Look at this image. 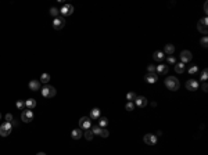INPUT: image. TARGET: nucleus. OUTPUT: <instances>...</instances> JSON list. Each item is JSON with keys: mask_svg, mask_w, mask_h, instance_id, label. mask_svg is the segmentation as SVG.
<instances>
[{"mask_svg": "<svg viewBox=\"0 0 208 155\" xmlns=\"http://www.w3.org/2000/svg\"><path fill=\"white\" fill-rule=\"evenodd\" d=\"M29 89L33 90V92L39 90L40 89V82L39 80H31V82H29Z\"/></svg>", "mask_w": 208, "mask_h": 155, "instance_id": "obj_16", "label": "nucleus"}, {"mask_svg": "<svg viewBox=\"0 0 208 155\" xmlns=\"http://www.w3.org/2000/svg\"><path fill=\"white\" fill-rule=\"evenodd\" d=\"M21 119H22L24 123H29V122H32L33 111L32 109H25V111H22V114H21Z\"/></svg>", "mask_w": 208, "mask_h": 155, "instance_id": "obj_6", "label": "nucleus"}, {"mask_svg": "<svg viewBox=\"0 0 208 155\" xmlns=\"http://www.w3.org/2000/svg\"><path fill=\"white\" fill-rule=\"evenodd\" d=\"M147 98L144 97V96H137L136 97V100H135V104H136L139 108H144L146 105H147Z\"/></svg>", "mask_w": 208, "mask_h": 155, "instance_id": "obj_12", "label": "nucleus"}, {"mask_svg": "<svg viewBox=\"0 0 208 155\" xmlns=\"http://www.w3.org/2000/svg\"><path fill=\"white\" fill-rule=\"evenodd\" d=\"M50 14L54 17V18H57V17H58V14H60V10H58L57 7H51V8H50Z\"/></svg>", "mask_w": 208, "mask_h": 155, "instance_id": "obj_27", "label": "nucleus"}, {"mask_svg": "<svg viewBox=\"0 0 208 155\" xmlns=\"http://www.w3.org/2000/svg\"><path fill=\"white\" fill-rule=\"evenodd\" d=\"M144 79H146L149 83H155V82H157V79H158V76H157V73H155V72H147V73H146V76H144Z\"/></svg>", "mask_w": 208, "mask_h": 155, "instance_id": "obj_13", "label": "nucleus"}, {"mask_svg": "<svg viewBox=\"0 0 208 155\" xmlns=\"http://www.w3.org/2000/svg\"><path fill=\"white\" fill-rule=\"evenodd\" d=\"M25 107H26V109H32L36 107V101L33 100V98H28V100L25 101Z\"/></svg>", "mask_w": 208, "mask_h": 155, "instance_id": "obj_17", "label": "nucleus"}, {"mask_svg": "<svg viewBox=\"0 0 208 155\" xmlns=\"http://www.w3.org/2000/svg\"><path fill=\"white\" fill-rule=\"evenodd\" d=\"M175 71L178 72V73H183L184 72V64L183 62H178L175 65Z\"/></svg>", "mask_w": 208, "mask_h": 155, "instance_id": "obj_23", "label": "nucleus"}, {"mask_svg": "<svg viewBox=\"0 0 208 155\" xmlns=\"http://www.w3.org/2000/svg\"><path fill=\"white\" fill-rule=\"evenodd\" d=\"M100 112H101V111L99 108H93L90 111V116H89V118H90V119H99V118H100Z\"/></svg>", "mask_w": 208, "mask_h": 155, "instance_id": "obj_18", "label": "nucleus"}, {"mask_svg": "<svg viewBox=\"0 0 208 155\" xmlns=\"http://www.w3.org/2000/svg\"><path fill=\"white\" fill-rule=\"evenodd\" d=\"M165 86L168 87L171 92H176L178 89H179V86H180V83H179V80L176 79L175 76H168V78H165Z\"/></svg>", "mask_w": 208, "mask_h": 155, "instance_id": "obj_1", "label": "nucleus"}, {"mask_svg": "<svg viewBox=\"0 0 208 155\" xmlns=\"http://www.w3.org/2000/svg\"><path fill=\"white\" fill-rule=\"evenodd\" d=\"M0 119H1V114H0Z\"/></svg>", "mask_w": 208, "mask_h": 155, "instance_id": "obj_40", "label": "nucleus"}, {"mask_svg": "<svg viewBox=\"0 0 208 155\" xmlns=\"http://www.w3.org/2000/svg\"><path fill=\"white\" fill-rule=\"evenodd\" d=\"M136 97H137V96L133 93V92H129V93L126 94V100H129V102H135Z\"/></svg>", "mask_w": 208, "mask_h": 155, "instance_id": "obj_26", "label": "nucleus"}, {"mask_svg": "<svg viewBox=\"0 0 208 155\" xmlns=\"http://www.w3.org/2000/svg\"><path fill=\"white\" fill-rule=\"evenodd\" d=\"M155 71H157L160 75H165V73L168 72V67H167V65H164V64H161V65H158V67L155 68Z\"/></svg>", "mask_w": 208, "mask_h": 155, "instance_id": "obj_19", "label": "nucleus"}, {"mask_svg": "<svg viewBox=\"0 0 208 155\" xmlns=\"http://www.w3.org/2000/svg\"><path fill=\"white\" fill-rule=\"evenodd\" d=\"M83 136V132H82V129H74L71 132V137L74 140H79L80 137Z\"/></svg>", "mask_w": 208, "mask_h": 155, "instance_id": "obj_15", "label": "nucleus"}, {"mask_svg": "<svg viewBox=\"0 0 208 155\" xmlns=\"http://www.w3.org/2000/svg\"><path fill=\"white\" fill-rule=\"evenodd\" d=\"M192 58H193V54L189 51V50H183V51L180 53V60H182V62H183V64L192 61Z\"/></svg>", "mask_w": 208, "mask_h": 155, "instance_id": "obj_11", "label": "nucleus"}, {"mask_svg": "<svg viewBox=\"0 0 208 155\" xmlns=\"http://www.w3.org/2000/svg\"><path fill=\"white\" fill-rule=\"evenodd\" d=\"M60 13H61V16L64 17H68V16H71L72 13H74V6L72 4H64L63 6V8L60 10Z\"/></svg>", "mask_w": 208, "mask_h": 155, "instance_id": "obj_10", "label": "nucleus"}, {"mask_svg": "<svg viewBox=\"0 0 208 155\" xmlns=\"http://www.w3.org/2000/svg\"><path fill=\"white\" fill-rule=\"evenodd\" d=\"M197 72H199V67H197V65H192V67L189 68V73H190V75H196Z\"/></svg>", "mask_w": 208, "mask_h": 155, "instance_id": "obj_28", "label": "nucleus"}, {"mask_svg": "<svg viewBox=\"0 0 208 155\" xmlns=\"http://www.w3.org/2000/svg\"><path fill=\"white\" fill-rule=\"evenodd\" d=\"M79 126H80V129H83V130L90 129L92 127V119L89 116H82L79 119Z\"/></svg>", "mask_w": 208, "mask_h": 155, "instance_id": "obj_5", "label": "nucleus"}, {"mask_svg": "<svg viewBox=\"0 0 208 155\" xmlns=\"http://www.w3.org/2000/svg\"><path fill=\"white\" fill-rule=\"evenodd\" d=\"M56 94L57 90L56 87H53V86L45 85V87H42V96L46 97V98H53V97H56Z\"/></svg>", "mask_w": 208, "mask_h": 155, "instance_id": "obj_2", "label": "nucleus"}, {"mask_svg": "<svg viewBox=\"0 0 208 155\" xmlns=\"http://www.w3.org/2000/svg\"><path fill=\"white\" fill-rule=\"evenodd\" d=\"M64 26H65L64 17H57V18H54V21H53V28H54V29L60 31V29H63Z\"/></svg>", "mask_w": 208, "mask_h": 155, "instance_id": "obj_7", "label": "nucleus"}, {"mask_svg": "<svg viewBox=\"0 0 208 155\" xmlns=\"http://www.w3.org/2000/svg\"><path fill=\"white\" fill-rule=\"evenodd\" d=\"M176 60L174 58V57H168V64H175Z\"/></svg>", "mask_w": 208, "mask_h": 155, "instance_id": "obj_37", "label": "nucleus"}, {"mask_svg": "<svg viewBox=\"0 0 208 155\" xmlns=\"http://www.w3.org/2000/svg\"><path fill=\"white\" fill-rule=\"evenodd\" d=\"M90 130H92V132H93V134H95V136H100V132H101V127H100V126H99V125H95V126H92V127H90Z\"/></svg>", "mask_w": 208, "mask_h": 155, "instance_id": "obj_24", "label": "nucleus"}, {"mask_svg": "<svg viewBox=\"0 0 208 155\" xmlns=\"http://www.w3.org/2000/svg\"><path fill=\"white\" fill-rule=\"evenodd\" d=\"M155 68H157L155 65H153V64H150V65L147 67V71H149V72H155Z\"/></svg>", "mask_w": 208, "mask_h": 155, "instance_id": "obj_34", "label": "nucleus"}, {"mask_svg": "<svg viewBox=\"0 0 208 155\" xmlns=\"http://www.w3.org/2000/svg\"><path fill=\"white\" fill-rule=\"evenodd\" d=\"M199 87H200V85H199V82H197L196 79H189V80L186 82V89L190 90V92H196Z\"/></svg>", "mask_w": 208, "mask_h": 155, "instance_id": "obj_9", "label": "nucleus"}, {"mask_svg": "<svg viewBox=\"0 0 208 155\" xmlns=\"http://www.w3.org/2000/svg\"><path fill=\"white\" fill-rule=\"evenodd\" d=\"M200 44L204 47V49H207V46H208V38H207V36H204V38L201 39V40H200Z\"/></svg>", "mask_w": 208, "mask_h": 155, "instance_id": "obj_31", "label": "nucleus"}, {"mask_svg": "<svg viewBox=\"0 0 208 155\" xmlns=\"http://www.w3.org/2000/svg\"><path fill=\"white\" fill-rule=\"evenodd\" d=\"M100 136H101V137H104V139H107V137L110 136V132H108L105 127H103V129H101V132H100Z\"/></svg>", "mask_w": 208, "mask_h": 155, "instance_id": "obj_30", "label": "nucleus"}, {"mask_svg": "<svg viewBox=\"0 0 208 155\" xmlns=\"http://www.w3.org/2000/svg\"><path fill=\"white\" fill-rule=\"evenodd\" d=\"M125 108H126V111H133L135 109V102H128L125 105Z\"/></svg>", "mask_w": 208, "mask_h": 155, "instance_id": "obj_33", "label": "nucleus"}, {"mask_svg": "<svg viewBox=\"0 0 208 155\" xmlns=\"http://www.w3.org/2000/svg\"><path fill=\"white\" fill-rule=\"evenodd\" d=\"M201 89H203V92H208V85L205 83V82L203 83V86H201Z\"/></svg>", "mask_w": 208, "mask_h": 155, "instance_id": "obj_36", "label": "nucleus"}, {"mask_svg": "<svg viewBox=\"0 0 208 155\" xmlns=\"http://www.w3.org/2000/svg\"><path fill=\"white\" fill-rule=\"evenodd\" d=\"M204 13L207 14V3H204Z\"/></svg>", "mask_w": 208, "mask_h": 155, "instance_id": "obj_38", "label": "nucleus"}, {"mask_svg": "<svg viewBox=\"0 0 208 155\" xmlns=\"http://www.w3.org/2000/svg\"><path fill=\"white\" fill-rule=\"evenodd\" d=\"M197 29L200 31V33H204V35H207L208 33V20H207V17H204L203 20L199 21V24H197Z\"/></svg>", "mask_w": 208, "mask_h": 155, "instance_id": "obj_4", "label": "nucleus"}, {"mask_svg": "<svg viewBox=\"0 0 208 155\" xmlns=\"http://www.w3.org/2000/svg\"><path fill=\"white\" fill-rule=\"evenodd\" d=\"M16 105H17V108H18V109H24V108H25V101L18 100V101H17Z\"/></svg>", "mask_w": 208, "mask_h": 155, "instance_id": "obj_32", "label": "nucleus"}, {"mask_svg": "<svg viewBox=\"0 0 208 155\" xmlns=\"http://www.w3.org/2000/svg\"><path fill=\"white\" fill-rule=\"evenodd\" d=\"M13 115L11 114H6V122H13Z\"/></svg>", "mask_w": 208, "mask_h": 155, "instance_id": "obj_35", "label": "nucleus"}, {"mask_svg": "<svg viewBox=\"0 0 208 155\" xmlns=\"http://www.w3.org/2000/svg\"><path fill=\"white\" fill-rule=\"evenodd\" d=\"M143 141L147 146H154V144H157V136H155V134H151V133H147L143 137Z\"/></svg>", "mask_w": 208, "mask_h": 155, "instance_id": "obj_8", "label": "nucleus"}, {"mask_svg": "<svg viewBox=\"0 0 208 155\" xmlns=\"http://www.w3.org/2000/svg\"><path fill=\"white\" fill-rule=\"evenodd\" d=\"M39 82L45 83V85H47L49 82H50V75H49V73H42V75H40V80H39Z\"/></svg>", "mask_w": 208, "mask_h": 155, "instance_id": "obj_21", "label": "nucleus"}, {"mask_svg": "<svg viewBox=\"0 0 208 155\" xmlns=\"http://www.w3.org/2000/svg\"><path fill=\"white\" fill-rule=\"evenodd\" d=\"M83 136H85V139L88 140V141H90V140H93V137H95V134H93V132H92L90 129H88V130H85V132H83Z\"/></svg>", "mask_w": 208, "mask_h": 155, "instance_id": "obj_22", "label": "nucleus"}, {"mask_svg": "<svg viewBox=\"0 0 208 155\" xmlns=\"http://www.w3.org/2000/svg\"><path fill=\"white\" fill-rule=\"evenodd\" d=\"M13 130V125L11 122H4V123L0 125V136L1 137H7L8 134Z\"/></svg>", "mask_w": 208, "mask_h": 155, "instance_id": "obj_3", "label": "nucleus"}, {"mask_svg": "<svg viewBox=\"0 0 208 155\" xmlns=\"http://www.w3.org/2000/svg\"><path fill=\"white\" fill-rule=\"evenodd\" d=\"M36 155H46V154H45V152H38Z\"/></svg>", "mask_w": 208, "mask_h": 155, "instance_id": "obj_39", "label": "nucleus"}, {"mask_svg": "<svg viewBox=\"0 0 208 155\" xmlns=\"http://www.w3.org/2000/svg\"><path fill=\"white\" fill-rule=\"evenodd\" d=\"M201 80H204V82H205V80H207L208 79V69L207 68H204V69H203V72H201V78H200Z\"/></svg>", "mask_w": 208, "mask_h": 155, "instance_id": "obj_29", "label": "nucleus"}, {"mask_svg": "<svg viewBox=\"0 0 208 155\" xmlns=\"http://www.w3.org/2000/svg\"><path fill=\"white\" fill-rule=\"evenodd\" d=\"M97 125L103 129V127H105V126L108 125V119H107L105 116H100V118H99V123H97Z\"/></svg>", "mask_w": 208, "mask_h": 155, "instance_id": "obj_20", "label": "nucleus"}, {"mask_svg": "<svg viewBox=\"0 0 208 155\" xmlns=\"http://www.w3.org/2000/svg\"><path fill=\"white\" fill-rule=\"evenodd\" d=\"M164 54H174L175 53V46L174 44H171V43H168V44H165V47H164V51H162Z\"/></svg>", "mask_w": 208, "mask_h": 155, "instance_id": "obj_14", "label": "nucleus"}, {"mask_svg": "<svg viewBox=\"0 0 208 155\" xmlns=\"http://www.w3.org/2000/svg\"><path fill=\"white\" fill-rule=\"evenodd\" d=\"M153 57H154V58H155L157 61H162L165 55H164V53H162V51H155V53H154V55H153Z\"/></svg>", "mask_w": 208, "mask_h": 155, "instance_id": "obj_25", "label": "nucleus"}]
</instances>
